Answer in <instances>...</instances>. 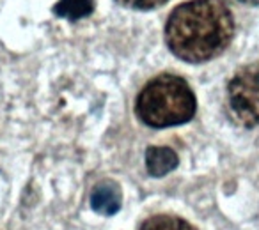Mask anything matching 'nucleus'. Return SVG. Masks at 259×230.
Returning a JSON list of instances; mask_svg holds the SVG:
<instances>
[{
  "instance_id": "obj_1",
  "label": "nucleus",
  "mask_w": 259,
  "mask_h": 230,
  "mask_svg": "<svg viewBox=\"0 0 259 230\" xmlns=\"http://www.w3.org/2000/svg\"><path fill=\"white\" fill-rule=\"evenodd\" d=\"M234 36V20L222 0H190L178 6L165 25V41L181 61L199 64L219 57Z\"/></svg>"
},
{
  "instance_id": "obj_2",
  "label": "nucleus",
  "mask_w": 259,
  "mask_h": 230,
  "mask_svg": "<svg viewBox=\"0 0 259 230\" xmlns=\"http://www.w3.org/2000/svg\"><path fill=\"white\" fill-rule=\"evenodd\" d=\"M195 96L183 78L162 75L151 80L137 97V115L151 128L178 126L195 113Z\"/></svg>"
},
{
  "instance_id": "obj_3",
  "label": "nucleus",
  "mask_w": 259,
  "mask_h": 230,
  "mask_svg": "<svg viewBox=\"0 0 259 230\" xmlns=\"http://www.w3.org/2000/svg\"><path fill=\"white\" fill-rule=\"evenodd\" d=\"M227 96L238 123L247 128L259 126V64L241 68L231 78Z\"/></svg>"
},
{
  "instance_id": "obj_4",
  "label": "nucleus",
  "mask_w": 259,
  "mask_h": 230,
  "mask_svg": "<svg viewBox=\"0 0 259 230\" xmlns=\"http://www.w3.org/2000/svg\"><path fill=\"white\" fill-rule=\"evenodd\" d=\"M121 190L117 184L105 181V183L98 184L91 193V205L94 211L101 212V214H115L121 207Z\"/></svg>"
},
{
  "instance_id": "obj_5",
  "label": "nucleus",
  "mask_w": 259,
  "mask_h": 230,
  "mask_svg": "<svg viewBox=\"0 0 259 230\" xmlns=\"http://www.w3.org/2000/svg\"><path fill=\"white\" fill-rule=\"evenodd\" d=\"M178 154L169 147H149L146 152V166L153 177H162L178 166Z\"/></svg>"
},
{
  "instance_id": "obj_6",
  "label": "nucleus",
  "mask_w": 259,
  "mask_h": 230,
  "mask_svg": "<svg viewBox=\"0 0 259 230\" xmlns=\"http://www.w3.org/2000/svg\"><path fill=\"white\" fill-rule=\"evenodd\" d=\"M94 11V0H59L54 8L57 16L68 20H80Z\"/></svg>"
},
{
  "instance_id": "obj_7",
  "label": "nucleus",
  "mask_w": 259,
  "mask_h": 230,
  "mask_svg": "<svg viewBox=\"0 0 259 230\" xmlns=\"http://www.w3.org/2000/svg\"><path fill=\"white\" fill-rule=\"evenodd\" d=\"M139 230H197L188 221L170 214H158L148 218Z\"/></svg>"
},
{
  "instance_id": "obj_8",
  "label": "nucleus",
  "mask_w": 259,
  "mask_h": 230,
  "mask_svg": "<svg viewBox=\"0 0 259 230\" xmlns=\"http://www.w3.org/2000/svg\"><path fill=\"white\" fill-rule=\"evenodd\" d=\"M117 2H121L122 6L132 9H155L167 4L169 0H117Z\"/></svg>"
},
{
  "instance_id": "obj_9",
  "label": "nucleus",
  "mask_w": 259,
  "mask_h": 230,
  "mask_svg": "<svg viewBox=\"0 0 259 230\" xmlns=\"http://www.w3.org/2000/svg\"><path fill=\"white\" fill-rule=\"evenodd\" d=\"M234 2H240V4H247V6H257L259 0H234Z\"/></svg>"
}]
</instances>
